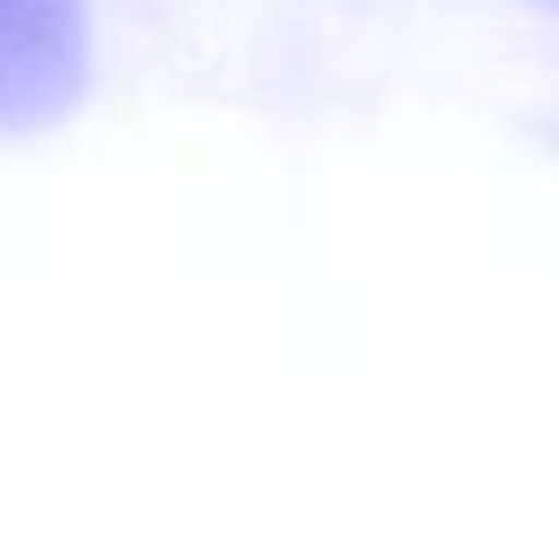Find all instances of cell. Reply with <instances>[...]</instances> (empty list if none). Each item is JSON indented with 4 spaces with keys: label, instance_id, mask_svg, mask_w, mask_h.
<instances>
[{
    "label": "cell",
    "instance_id": "cell-1",
    "mask_svg": "<svg viewBox=\"0 0 559 559\" xmlns=\"http://www.w3.org/2000/svg\"><path fill=\"white\" fill-rule=\"evenodd\" d=\"M85 72V0H0V124L52 118Z\"/></svg>",
    "mask_w": 559,
    "mask_h": 559
}]
</instances>
